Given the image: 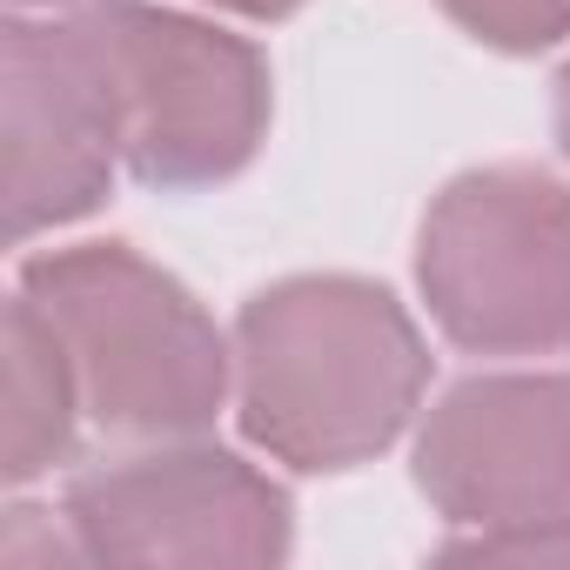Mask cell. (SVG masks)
Returning <instances> with one entry per match:
<instances>
[{
    "label": "cell",
    "mask_w": 570,
    "mask_h": 570,
    "mask_svg": "<svg viewBox=\"0 0 570 570\" xmlns=\"http://www.w3.org/2000/svg\"><path fill=\"white\" fill-rule=\"evenodd\" d=\"M443 14L497 55H543L570 41V0H443Z\"/></svg>",
    "instance_id": "9"
},
{
    "label": "cell",
    "mask_w": 570,
    "mask_h": 570,
    "mask_svg": "<svg viewBox=\"0 0 570 570\" xmlns=\"http://www.w3.org/2000/svg\"><path fill=\"white\" fill-rule=\"evenodd\" d=\"M416 490L476 563H570V370L450 383L416 423Z\"/></svg>",
    "instance_id": "5"
},
{
    "label": "cell",
    "mask_w": 570,
    "mask_h": 570,
    "mask_svg": "<svg viewBox=\"0 0 570 570\" xmlns=\"http://www.w3.org/2000/svg\"><path fill=\"white\" fill-rule=\"evenodd\" d=\"M14 8H61V0H14Z\"/></svg>",
    "instance_id": "12"
},
{
    "label": "cell",
    "mask_w": 570,
    "mask_h": 570,
    "mask_svg": "<svg viewBox=\"0 0 570 570\" xmlns=\"http://www.w3.org/2000/svg\"><path fill=\"white\" fill-rule=\"evenodd\" d=\"M81 28L101 48L121 168L155 195H195L242 175L268 135V55L248 35L155 8V0H81Z\"/></svg>",
    "instance_id": "3"
},
{
    "label": "cell",
    "mask_w": 570,
    "mask_h": 570,
    "mask_svg": "<svg viewBox=\"0 0 570 570\" xmlns=\"http://www.w3.org/2000/svg\"><path fill=\"white\" fill-rule=\"evenodd\" d=\"M430 323L470 356L570 350V188L530 161L456 175L416 235Z\"/></svg>",
    "instance_id": "4"
},
{
    "label": "cell",
    "mask_w": 570,
    "mask_h": 570,
    "mask_svg": "<svg viewBox=\"0 0 570 570\" xmlns=\"http://www.w3.org/2000/svg\"><path fill=\"white\" fill-rule=\"evenodd\" d=\"M14 289L55 330L81 416L121 443L215 430L235 383V336L128 242H75L21 262Z\"/></svg>",
    "instance_id": "2"
},
{
    "label": "cell",
    "mask_w": 570,
    "mask_h": 570,
    "mask_svg": "<svg viewBox=\"0 0 570 570\" xmlns=\"http://www.w3.org/2000/svg\"><path fill=\"white\" fill-rule=\"evenodd\" d=\"M81 423L88 416H81L61 343L41 323V309L14 289V303H8V483L28 490L35 476L61 470L75 456Z\"/></svg>",
    "instance_id": "8"
},
{
    "label": "cell",
    "mask_w": 570,
    "mask_h": 570,
    "mask_svg": "<svg viewBox=\"0 0 570 570\" xmlns=\"http://www.w3.org/2000/svg\"><path fill=\"white\" fill-rule=\"evenodd\" d=\"M430 350L370 275H289L235 316V423L303 476L383 456L423 410Z\"/></svg>",
    "instance_id": "1"
},
{
    "label": "cell",
    "mask_w": 570,
    "mask_h": 570,
    "mask_svg": "<svg viewBox=\"0 0 570 570\" xmlns=\"http://www.w3.org/2000/svg\"><path fill=\"white\" fill-rule=\"evenodd\" d=\"M550 121H557V148H563V161H570V68L557 75V101H550Z\"/></svg>",
    "instance_id": "11"
},
{
    "label": "cell",
    "mask_w": 570,
    "mask_h": 570,
    "mask_svg": "<svg viewBox=\"0 0 570 570\" xmlns=\"http://www.w3.org/2000/svg\"><path fill=\"white\" fill-rule=\"evenodd\" d=\"M0 141H8V235L35 242L95 215L121 168V115L81 14L0 35Z\"/></svg>",
    "instance_id": "7"
},
{
    "label": "cell",
    "mask_w": 570,
    "mask_h": 570,
    "mask_svg": "<svg viewBox=\"0 0 570 570\" xmlns=\"http://www.w3.org/2000/svg\"><path fill=\"white\" fill-rule=\"evenodd\" d=\"M61 523L88 563L268 570L296 550V503L268 470L215 443H161L68 476Z\"/></svg>",
    "instance_id": "6"
},
{
    "label": "cell",
    "mask_w": 570,
    "mask_h": 570,
    "mask_svg": "<svg viewBox=\"0 0 570 570\" xmlns=\"http://www.w3.org/2000/svg\"><path fill=\"white\" fill-rule=\"evenodd\" d=\"M208 8L242 14V21H289L296 8H309V0H208Z\"/></svg>",
    "instance_id": "10"
}]
</instances>
